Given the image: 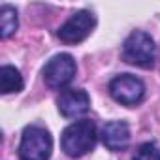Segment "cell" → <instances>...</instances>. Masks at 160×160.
<instances>
[{
  "label": "cell",
  "instance_id": "cell-6",
  "mask_svg": "<svg viewBox=\"0 0 160 160\" xmlns=\"http://www.w3.org/2000/svg\"><path fill=\"white\" fill-rule=\"evenodd\" d=\"M96 25V19L91 12L81 10V12H75L60 28H58V38L64 43L75 45V43H81L85 38H89V34L92 32Z\"/></svg>",
  "mask_w": 160,
  "mask_h": 160
},
{
  "label": "cell",
  "instance_id": "cell-8",
  "mask_svg": "<svg viewBox=\"0 0 160 160\" xmlns=\"http://www.w3.org/2000/svg\"><path fill=\"white\" fill-rule=\"evenodd\" d=\"M102 143L109 151H124L130 143V128L124 121H111L102 128Z\"/></svg>",
  "mask_w": 160,
  "mask_h": 160
},
{
  "label": "cell",
  "instance_id": "cell-11",
  "mask_svg": "<svg viewBox=\"0 0 160 160\" xmlns=\"http://www.w3.org/2000/svg\"><path fill=\"white\" fill-rule=\"evenodd\" d=\"M134 160H160V151L154 143H143L136 151Z\"/></svg>",
  "mask_w": 160,
  "mask_h": 160
},
{
  "label": "cell",
  "instance_id": "cell-7",
  "mask_svg": "<svg viewBox=\"0 0 160 160\" xmlns=\"http://www.w3.org/2000/svg\"><path fill=\"white\" fill-rule=\"evenodd\" d=\"M58 111L62 117L66 119H79V117H83L89 108H91V98L89 94L83 91V89H68L64 91L58 100Z\"/></svg>",
  "mask_w": 160,
  "mask_h": 160
},
{
  "label": "cell",
  "instance_id": "cell-5",
  "mask_svg": "<svg viewBox=\"0 0 160 160\" xmlns=\"http://www.w3.org/2000/svg\"><path fill=\"white\" fill-rule=\"evenodd\" d=\"M109 94L115 102H119L121 106H138L143 96H145V85L139 77L132 75V73H122L111 79L109 83Z\"/></svg>",
  "mask_w": 160,
  "mask_h": 160
},
{
  "label": "cell",
  "instance_id": "cell-4",
  "mask_svg": "<svg viewBox=\"0 0 160 160\" xmlns=\"http://www.w3.org/2000/svg\"><path fill=\"white\" fill-rule=\"evenodd\" d=\"M75 60L68 53H58L55 55L43 68V81L49 89H64L72 83V79L75 77Z\"/></svg>",
  "mask_w": 160,
  "mask_h": 160
},
{
  "label": "cell",
  "instance_id": "cell-10",
  "mask_svg": "<svg viewBox=\"0 0 160 160\" xmlns=\"http://www.w3.org/2000/svg\"><path fill=\"white\" fill-rule=\"evenodd\" d=\"M19 19H17V10L4 4L0 8V36L2 38H10L15 30H17Z\"/></svg>",
  "mask_w": 160,
  "mask_h": 160
},
{
  "label": "cell",
  "instance_id": "cell-3",
  "mask_svg": "<svg viewBox=\"0 0 160 160\" xmlns=\"http://www.w3.org/2000/svg\"><path fill=\"white\" fill-rule=\"evenodd\" d=\"M53 151L51 134L43 126H27L19 143V160H49Z\"/></svg>",
  "mask_w": 160,
  "mask_h": 160
},
{
  "label": "cell",
  "instance_id": "cell-2",
  "mask_svg": "<svg viewBox=\"0 0 160 160\" xmlns=\"http://www.w3.org/2000/svg\"><path fill=\"white\" fill-rule=\"evenodd\" d=\"M122 60L139 66V68H152L156 60V45L154 40L141 30H134L122 43Z\"/></svg>",
  "mask_w": 160,
  "mask_h": 160
},
{
  "label": "cell",
  "instance_id": "cell-1",
  "mask_svg": "<svg viewBox=\"0 0 160 160\" xmlns=\"http://www.w3.org/2000/svg\"><path fill=\"white\" fill-rule=\"evenodd\" d=\"M94 145H96V126L89 119L72 122L70 126L64 128L60 136V147L72 158L85 156L94 149Z\"/></svg>",
  "mask_w": 160,
  "mask_h": 160
},
{
  "label": "cell",
  "instance_id": "cell-9",
  "mask_svg": "<svg viewBox=\"0 0 160 160\" xmlns=\"http://www.w3.org/2000/svg\"><path fill=\"white\" fill-rule=\"evenodd\" d=\"M25 87L23 75L17 68L13 66H2L0 68V91L2 94H12V92H21Z\"/></svg>",
  "mask_w": 160,
  "mask_h": 160
}]
</instances>
